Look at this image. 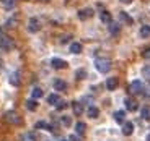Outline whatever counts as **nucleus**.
Instances as JSON below:
<instances>
[{
    "instance_id": "obj_1",
    "label": "nucleus",
    "mask_w": 150,
    "mask_h": 141,
    "mask_svg": "<svg viewBox=\"0 0 150 141\" xmlns=\"http://www.w3.org/2000/svg\"><path fill=\"white\" fill-rule=\"evenodd\" d=\"M95 68L100 73H108L111 70V60L109 59H96L95 60Z\"/></svg>"
},
{
    "instance_id": "obj_2",
    "label": "nucleus",
    "mask_w": 150,
    "mask_h": 141,
    "mask_svg": "<svg viewBox=\"0 0 150 141\" xmlns=\"http://www.w3.org/2000/svg\"><path fill=\"white\" fill-rule=\"evenodd\" d=\"M13 39H11L10 36H7V34H4V36L0 37V49L2 50H5V52H8V50H11L13 49Z\"/></svg>"
},
{
    "instance_id": "obj_3",
    "label": "nucleus",
    "mask_w": 150,
    "mask_h": 141,
    "mask_svg": "<svg viewBox=\"0 0 150 141\" xmlns=\"http://www.w3.org/2000/svg\"><path fill=\"white\" fill-rule=\"evenodd\" d=\"M5 120H7L8 123H11V125H20V123H21V119H20V115L16 114L15 110H8L7 114H5Z\"/></svg>"
},
{
    "instance_id": "obj_4",
    "label": "nucleus",
    "mask_w": 150,
    "mask_h": 141,
    "mask_svg": "<svg viewBox=\"0 0 150 141\" xmlns=\"http://www.w3.org/2000/svg\"><path fill=\"white\" fill-rule=\"evenodd\" d=\"M129 93H131V94H142V93H144V84H142V81H139V80L132 81L131 84H129Z\"/></svg>"
},
{
    "instance_id": "obj_5",
    "label": "nucleus",
    "mask_w": 150,
    "mask_h": 141,
    "mask_svg": "<svg viewBox=\"0 0 150 141\" xmlns=\"http://www.w3.org/2000/svg\"><path fill=\"white\" fill-rule=\"evenodd\" d=\"M39 29H41V21L38 18H31L28 21V31L30 33H39Z\"/></svg>"
},
{
    "instance_id": "obj_6",
    "label": "nucleus",
    "mask_w": 150,
    "mask_h": 141,
    "mask_svg": "<svg viewBox=\"0 0 150 141\" xmlns=\"http://www.w3.org/2000/svg\"><path fill=\"white\" fill-rule=\"evenodd\" d=\"M77 16H79V20H82V21H86L88 18L93 16V10H91V8H83V10H79Z\"/></svg>"
},
{
    "instance_id": "obj_7",
    "label": "nucleus",
    "mask_w": 150,
    "mask_h": 141,
    "mask_svg": "<svg viewBox=\"0 0 150 141\" xmlns=\"http://www.w3.org/2000/svg\"><path fill=\"white\" fill-rule=\"evenodd\" d=\"M51 65H52V68H56V70H64V68H67V62L62 59H52L51 60Z\"/></svg>"
},
{
    "instance_id": "obj_8",
    "label": "nucleus",
    "mask_w": 150,
    "mask_h": 141,
    "mask_svg": "<svg viewBox=\"0 0 150 141\" xmlns=\"http://www.w3.org/2000/svg\"><path fill=\"white\" fill-rule=\"evenodd\" d=\"M124 104H126V109L131 110V112H135L137 107H139L137 102H135V99H132V97H126V99H124Z\"/></svg>"
},
{
    "instance_id": "obj_9",
    "label": "nucleus",
    "mask_w": 150,
    "mask_h": 141,
    "mask_svg": "<svg viewBox=\"0 0 150 141\" xmlns=\"http://www.w3.org/2000/svg\"><path fill=\"white\" fill-rule=\"evenodd\" d=\"M134 133V123L132 122H124L122 123V135L124 136H131Z\"/></svg>"
},
{
    "instance_id": "obj_10",
    "label": "nucleus",
    "mask_w": 150,
    "mask_h": 141,
    "mask_svg": "<svg viewBox=\"0 0 150 141\" xmlns=\"http://www.w3.org/2000/svg\"><path fill=\"white\" fill-rule=\"evenodd\" d=\"M54 89L56 91H60V93H64V91H67V83L64 81V80H54Z\"/></svg>"
},
{
    "instance_id": "obj_11",
    "label": "nucleus",
    "mask_w": 150,
    "mask_h": 141,
    "mask_svg": "<svg viewBox=\"0 0 150 141\" xmlns=\"http://www.w3.org/2000/svg\"><path fill=\"white\" fill-rule=\"evenodd\" d=\"M117 84H119V81H117L116 76H111V78L106 80V88H108V91H114L117 88Z\"/></svg>"
},
{
    "instance_id": "obj_12",
    "label": "nucleus",
    "mask_w": 150,
    "mask_h": 141,
    "mask_svg": "<svg viewBox=\"0 0 150 141\" xmlns=\"http://www.w3.org/2000/svg\"><path fill=\"white\" fill-rule=\"evenodd\" d=\"M108 29H109V33H111V36H117V34L121 33V26H119V23H114V21L109 23Z\"/></svg>"
},
{
    "instance_id": "obj_13",
    "label": "nucleus",
    "mask_w": 150,
    "mask_h": 141,
    "mask_svg": "<svg viewBox=\"0 0 150 141\" xmlns=\"http://www.w3.org/2000/svg\"><path fill=\"white\" fill-rule=\"evenodd\" d=\"M72 109H74V114L77 115V117H80V115L83 114V104H82V102H79V101L72 102Z\"/></svg>"
},
{
    "instance_id": "obj_14",
    "label": "nucleus",
    "mask_w": 150,
    "mask_h": 141,
    "mask_svg": "<svg viewBox=\"0 0 150 141\" xmlns=\"http://www.w3.org/2000/svg\"><path fill=\"white\" fill-rule=\"evenodd\" d=\"M119 20L124 23V24H127V26H131L132 23H134V20H132L126 11H119Z\"/></svg>"
},
{
    "instance_id": "obj_15",
    "label": "nucleus",
    "mask_w": 150,
    "mask_h": 141,
    "mask_svg": "<svg viewBox=\"0 0 150 141\" xmlns=\"http://www.w3.org/2000/svg\"><path fill=\"white\" fill-rule=\"evenodd\" d=\"M86 115H88L90 119H98V117H100V109L95 107V105H90L88 110H86Z\"/></svg>"
},
{
    "instance_id": "obj_16",
    "label": "nucleus",
    "mask_w": 150,
    "mask_h": 141,
    "mask_svg": "<svg viewBox=\"0 0 150 141\" xmlns=\"http://www.w3.org/2000/svg\"><path fill=\"white\" fill-rule=\"evenodd\" d=\"M139 34H140V37H142V39L150 37V26H149V24H142V26H140Z\"/></svg>"
},
{
    "instance_id": "obj_17",
    "label": "nucleus",
    "mask_w": 150,
    "mask_h": 141,
    "mask_svg": "<svg viewBox=\"0 0 150 141\" xmlns=\"http://www.w3.org/2000/svg\"><path fill=\"white\" fill-rule=\"evenodd\" d=\"M100 20H101L103 23H106V24H109V23L112 21V20H111V13L106 11V10H103L101 13H100Z\"/></svg>"
},
{
    "instance_id": "obj_18",
    "label": "nucleus",
    "mask_w": 150,
    "mask_h": 141,
    "mask_svg": "<svg viewBox=\"0 0 150 141\" xmlns=\"http://www.w3.org/2000/svg\"><path fill=\"white\" fill-rule=\"evenodd\" d=\"M114 120H116L117 123H124V120H126V110L114 112Z\"/></svg>"
},
{
    "instance_id": "obj_19",
    "label": "nucleus",
    "mask_w": 150,
    "mask_h": 141,
    "mask_svg": "<svg viewBox=\"0 0 150 141\" xmlns=\"http://www.w3.org/2000/svg\"><path fill=\"white\" fill-rule=\"evenodd\" d=\"M70 52L75 54V55L82 54V44H80V42H72L70 44Z\"/></svg>"
},
{
    "instance_id": "obj_20",
    "label": "nucleus",
    "mask_w": 150,
    "mask_h": 141,
    "mask_svg": "<svg viewBox=\"0 0 150 141\" xmlns=\"http://www.w3.org/2000/svg\"><path fill=\"white\" fill-rule=\"evenodd\" d=\"M8 81H10V84H13V86H20V75L16 73V71L15 73H11Z\"/></svg>"
},
{
    "instance_id": "obj_21",
    "label": "nucleus",
    "mask_w": 150,
    "mask_h": 141,
    "mask_svg": "<svg viewBox=\"0 0 150 141\" xmlns=\"http://www.w3.org/2000/svg\"><path fill=\"white\" fill-rule=\"evenodd\" d=\"M34 128H36V130H49V128H51V125H49V123H46L44 120H39V122H36Z\"/></svg>"
},
{
    "instance_id": "obj_22",
    "label": "nucleus",
    "mask_w": 150,
    "mask_h": 141,
    "mask_svg": "<svg viewBox=\"0 0 150 141\" xmlns=\"http://www.w3.org/2000/svg\"><path fill=\"white\" fill-rule=\"evenodd\" d=\"M75 130H77V135H83V133H85V130H86V125L83 122H77Z\"/></svg>"
},
{
    "instance_id": "obj_23",
    "label": "nucleus",
    "mask_w": 150,
    "mask_h": 141,
    "mask_svg": "<svg viewBox=\"0 0 150 141\" xmlns=\"http://www.w3.org/2000/svg\"><path fill=\"white\" fill-rule=\"evenodd\" d=\"M0 2H2V5H4L7 10H11V8L16 5V0H0Z\"/></svg>"
},
{
    "instance_id": "obj_24",
    "label": "nucleus",
    "mask_w": 150,
    "mask_h": 141,
    "mask_svg": "<svg viewBox=\"0 0 150 141\" xmlns=\"http://www.w3.org/2000/svg\"><path fill=\"white\" fill-rule=\"evenodd\" d=\"M26 109L28 110H36L38 109V102H36V99H30V101H26Z\"/></svg>"
},
{
    "instance_id": "obj_25",
    "label": "nucleus",
    "mask_w": 150,
    "mask_h": 141,
    "mask_svg": "<svg viewBox=\"0 0 150 141\" xmlns=\"http://www.w3.org/2000/svg\"><path fill=\"white\" fill-rule=\"evenodd\" d=\"M60 101V97H59V94H51V96L47 97V102L51 105H57V102Z\"/></svg>"
},
{
    "instance_id": "obj_26",
    "label": "nucleus",
    "mask_w": 150,
    "mask_h": 141,
    "mask_svg": "<svg viewBox=\"0 0 150 141\" xmlns=\"http://www.w3.org/2000/svg\"><path fill=\"white\" fill-rule=\"evenodd\" d=\"M142 76L147 81H150V65H145V67L142 68Z\"/></svg>"
},
{
    "instance_id": "obj_27",
    "label": "nucleus",
    "mask_w": 150,
    "mask_h": 141,
    "mask_svg": "<svg viewBox=\"0 0 150 141\" xmlns=\"http://www.w3.org/2000/svg\"><path fill=\"white\" fill-rule=\"evenodd\" d=\"M31 96H33V99H39V97H42V89L41 88H34L33 93H31Z\"/></svg>"
},
{
    "instance_id": "obj_28",
    "label": "nucleus",
    "mask_w": 150,
    "mask_h": 141,
    "mask_svg": "<svg viewBox=\"0 0 150 141\" xmlns=\"http://www.w3.org/2000/svg\"><path fill=\"white\" fill-rule=\"evenodd\" d=\"M75 76H77V80H85L86 78V71L83 70V68H80V70L75 71Z\"/></svg>"
},
{
    "instance_id": "obj_29",
    "label": "nucleus",
    "mask_w": 150,
    "mask_h": 141,
    "mask_svg": "<svg viewBox=\"0 0 150 141\" xmlns=\"http://www.w3.org/2000/svg\"><path fill=\"white\" fill-rule=\"evenodd\" d=\"M23 141H36V133H26V135H23Z\"/></svg>"
},
{
    "instance_id": "obj_30",
    "label": "nucleus",
    "mask_w": 150,
    "mask_h": 141,
    "mask_svg": "<svg viewBox=\"0 0 150 141\" xmlns=\"http://www.w3.org/2000/svg\"><path fill=\"white\" fill-rule=\"evenodd\" d=\"M60 122H62V125H64V126H70L72 119H70V117H67V115H64V117H60Z\"/></svg>"
},
{
    "instance_id": "obj_31",
    "label": "nucleus",
    "mask_w": 150,
    "mask_h": 141,
    "mask_svg": "<svg viewBox=\"0 0 150 141\" xmlns=\"http://www.w3.org/2000/svg\"><path fill=\"white\" fill-rule=\"evenodd\" d=\"M16 24H18V18H16V16H15V18H10V20L7 21V26H8V28H15Z\"/></svg>"
},
{
    "instance_id": "obj_32",
    "label": "nucleus",
    "mask_w": 150,
    "mask_h": 141,
    "mask_svg": "<svg viewBox=\"0 0 150 141\" xmlns=\"http://www.w3.org/2000/svg\"><path fill=\"white\" fill-rule=\"evenodd\" d=\"M142 119L144 120H150V109L149 107H144L142 109Z\"/></svg>"
},
{
    "instance_id": "obj_33",
    "label": "nucleus",
    "mask_w": 150,
    "mask_h": 141,
    "mask_svg": "<svg viewBox=\"0 0 150 141\" xmlns=\"http://www.w3.org/2000/svg\"><path fill=\"white\" fill-rule=\"evenodd\" d=\"M67 105H69L67 102H64V101H59L56 107H57V110H64V109H67Z\"/></svg>"
},
{
    "instance_id": "obj_34",
    "label": "nucleus",
    "mask_w": 150,
    "mask_h": 141,
    "mask_svg": "<svg viewBox=\"0 0 150 141\" xmlns=\"http://www.w3.org/2000/svg\"><path fill=\"white\" fill-rule=\"evenodd\" d=\"M70 39H72L70 34H64V36L60 37V44H67V42L70 41Z\"/></svg>"
},
{
    "instance_id": "obj_35",
    "label": "nucleus",
    "mask_w": 150,
    "mask_h": 141,
    "mask_svg": "<svg viewBox=\"0 0 150 141\" xmlns=\"http://www.w3.org/2000/svg\"><path fill=\"white\" fill-rule=\"evenodd\" d=\"M142 57H144V59H147V60H150V47H145V49H144Z\"/></svg>"
},
{
    "instance_id": "obj_36",
    "label": "nucleus",
    "mask_w": 150,
    "mask_h": 141,
    "mask_svg": "<svg viewBox=\"0 0 150 141\" xmlns=\"http://www.w3.org/2000/svg\"><path fill=\"white\" fill-rule=\"evenodd\" d=\"M69 141H82V138H80L79 135H70V138H69Z\"/></svg>"
},
{
    "instance_id": "obj_37",
    "label": "nucleus",
    "mask_w": 150,
    "mask_h": 141,
    "mask_svg": "<svg viewBox=\"0 0 150 141\" xmlns=\"http://www.w3.org/2000/svg\"><path fill=\"white\" fill-rule=\"evenodd\" d=\"M144 94H145V97H149V99H150V86L144 88Z\"/></svg>"
},
{
    "instance_id": "obj_38",
    "label": "nucleus",
    "mask_w": 150,
    "mask_h": 141,
    "mask_svg": "<svg viewBox=\"0 0 150 141\" xmlns=\"http://www.w3.org/2000/svg\"><path fill=\"white\" fill-rule=\"evenodd\" d=\"M121 2H122V3H126V5H127V3H131L132 0H121Z\"/></svg>"
},
{
    "instance_id": "obj_39",
    "label": "nucleus",
    "mask_w": 150,
    "mask_h": 141,
    "mask_svg": "<svg viewBox=\"0 0 150 141\" xmlns=\"http://www.w3.org/2000/svg\"><path fill=\"white\" fill-rule=\"evenodd\" d=\"M2 67H4V62H2V60H0V70H2Z\"/></svg>"
},
{
    "instance_id": "obj_40",
    "label": "nucleus",
    "mask_w": 150,
    "mask_h": 141,
    "mask_svg": "<svg viewBox=\"0 0 150 141\" xmlns=\"http://www.w3.org/2000/svg\"><path fill=\"white\" fill-rule=\"evenodd\" d=\"M4 36V31H2V28H0V37Z\"/></svg>"
},
{
    "instance_id": "obj_41",
    "label": "nucleus",
    "mask_w": 150,
    "mask_h": 141,
    "mask_svg": "<svg viewBox=\"0 0 150 141\" xmlns=\"http://www.w3.org/2000/svg\"><path fill=\"white\" fill-rule=\"evenodd\" d=\"M147 141H150V133H149V135H147Z\"/></svg>"
},
{
    "instance_id": "obj_42",
    "label": "nucleus",
    "mask_w": 150,
    "mask_h": 141,
    "mask_svg": "<svg viewBox=\"0 0 150 141\" xmlns=\"http://www.w3.org/2000/svg\"><path fill=\"white\" fill-rule=\"evenodd\" d=\"M62 141H67V140H62Z\"/></svg>"
}]
</instances>
